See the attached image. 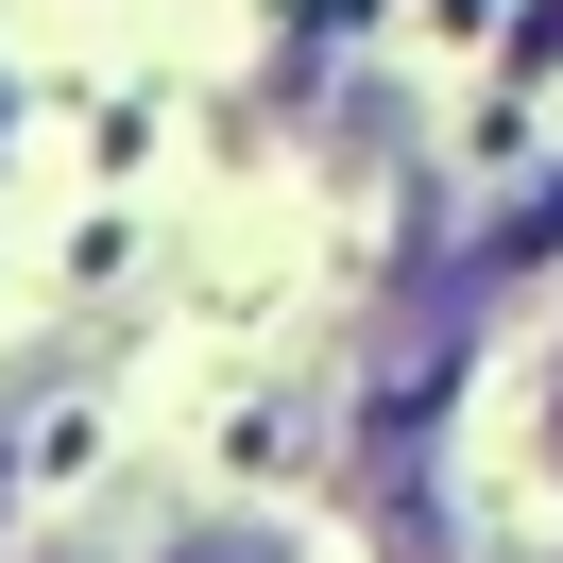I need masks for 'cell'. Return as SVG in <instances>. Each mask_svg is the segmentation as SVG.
Instances as JSON below:
<instances>
[{"label":"cell","mask_w":563,"mask_h":563,"mask_svg":"<svg viewBox=\"0 0 563 563\" xmlns=\"http://www.w3.org/2000/svg\"><path fill=\"white\" fill-rule=\"evenodd\" d=\"M188 563H290V547H274V529H206Z\"/></svg>","instance_id":"6da1fadb"},{"label":"cell","mask_w":563,"mask_h":563,"mask_svg":"<svg viewBox=\"0 0 563 563\" xmlns=\"http://www.w3.org/2000/svg\"><path fill=\"white\" fill-rule=\"evenodd\" d=\"M547 427H563V410H547Z\"/></svg>","instance_id":"7a4b0ae2"}]
</instances>
